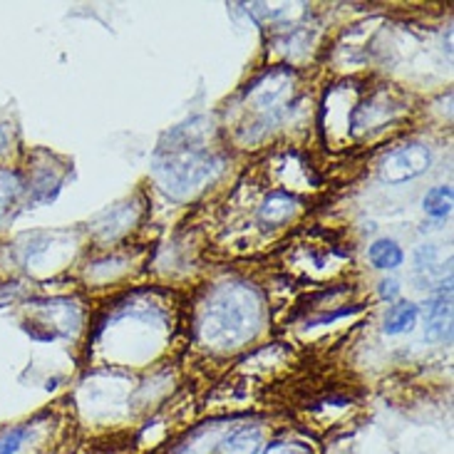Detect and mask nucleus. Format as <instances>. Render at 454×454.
<instances>
[{
	"label": "nucleus",
	"instance_id": "nucleus-5",
	"mask_svg": "<svg viewBox=\"0 0 454 454\" xmlns=\"http://www.w3.org/2000/svg\"><path fill=\"white\" fill-rule=\"evenodd\" d=\"M427 320V335L432 340H450L452 338V288L444 286L440 294L430 301V306L425 310Z\"/></svg>",
	"mask_w": 454,
	"mask_h": 454
},
{
	"label": "nucleus",
	"instance_id": "nucleus-7",
	"mask_svg": "<svg viewBox=\"0 0 454 454\" xmlns=\"http://www.w3.org/2000/svg\"><path fill=\"white\" fill-rule=\"evenodd\" d=\"M295 209H298V199L286 194V192H273L261 204L258 219L263 223H269V226H281V223H286L294 216Z\"/></svg>",
	"mask_w": 454,
	"mask_h": 454
},
{
	"label": "nucleus",
	"instance_id": "nucleus-10",
	"mask_svg": "<svg viewBox=\"0 0 454 454\" xmlns=\"http://www.w3.org/2000/svg\"><path fill=\"white\" fill-rule=\"evenodd\" d=\"M35 434V425L25 422V425H15L11 430L0 434V454H25L27 444Z\"/></svg>",
	"mask_w": 454,
	"mask_h": 454
},
{
	"label": "nucleus",
	"instance_id": "nucleus-2",
	"mask_svg": "<svg viewBox=\"0 0 454 454\" xmlns=\"http://www.w3.org/2000/svg\"><path fill=\"white\" fill-rule=\"evenodd\" d=\"M261 325V298L248 286H222L214 291L201 316V338L211 348L231 350L248 343Z\"/></svg>",
	"mask_w": 454,
	"mask_h": 454
},
{
	"label": "nucleus",
	"instance_id": "nucleus-15",
	"mask_svg": "<svg viewBox=\"0 0 454 454\" xmlns=\"http://www.w3.org/2000/svg\"><path fill=\"white\" fill-rule=\"evenodd\" d=\"M397 294H400V286H397V281H382L380 283V295H382V298H387V301H395V298H397Z\"/></svg>",
	"mask_w": 454,
	"mask_h": 454
},
{
	"label": "nucleus",
	"instance_id": "nucleus-11",
	"mask_svg": "<svg viewBox=\"0 0 454 454\" xmlns=\"http://www.w3.org/2000/svg\"><path fill=\"white\" fill-rule=\"evenodd\" d=\"M403 258H405V254L393 239H380L370 246V261L375 269H397L403 263Z\"/></svg>",
	"mask_w": 454,
	"mask_h": 454
},
{
	"label": "nucleus",
	"instance_id": "nucleus-6",
	"mask_svg": "<svg viewBox=\"0 0 454 454\" xmlns=\"http://www.w3.org/2000/svg\"><path fill=\"white\" fill-rule=\"evenodd\" d=\"M415 278H418L419 288L450 286V269L442 266L440 251L434 246H419L415 251Z\"/></svg>",
	"mask_w": 454,
	"mask_h": 454
},
{
	"label": "nucleus",
	"instance_id": "nucleus-3",
	"mask_svg": "<svg viewBox=\"0 0 454 454\" xmlns=\"http://www.w3.org/2000/svg\"><path fill=\"white\" fill-rule=\"evenodd\" d=\"M432 164V152L419 142L405 145V147L393 149L380 164L382 182L387 184H403L419 174H425Z\"/></svg>",
	"mask_w": 454,
	"mask_h": 454
},
{
	"label": "nucleus",
	"instance_id": "nucleus-8",
	"mask_svg": "<svg viewBox=\"0 0 454 454\" xmlns=\"http://www.w3.org/2000/svg\"><path fill=\"white\" fill-rule=\"evenodd\" d=\"M219 454H263V434L258 427H239L223 437Z\"/></svg>",
	"mask_w": 454,
	"mask_h": 454
},
{
	"label": "nucleus",
	"instance_id": "nucleus-12",
	"mask_svg": "<svg viewBox=\"0 0 454 454\" xmlns=\"http://www.w3.org/2000/svg\"><path fill=\"white\" fill-rule=\"evenodd\" d=\"M418 323V306L412 303H400L390 308L387 318H385V333L387 335H400V333L412 331Z\"/></svg>",
	"mask_w": 454,
	"mask_h": 454
},
{
	"label": "nucleus",
	"instance_id": "nucleus-4",
	"mask_svg": "<svg viewBox=\"0 0 454 454\" xmlns=\"http://www.w3.org/2000/svg\"><path fill=\"white\" fill-rule=\"evenodd\" d=\"M291 95V73L288 70H273L266 73L256 85H251V90L246 92V98L251 99V105L258 112L266 114H276L281 110V105L286 98Z\"/></svg>",
	"mask_w": 454,
	"mask_h": 454
},
{
	"label": "nucleus",
	"instance_id": "nucleus-1",
	"mask_svg": "<svg viewBox=\"0 0 454 454\" xmlns=\"http://www.w3.org/2000/svg\"><path fill=\"white\" fill-rule=\"evenodd\" d=\"M209 132L207 120H192L174 129L169 145H161L157 152L154 169L172 197H189L222 172L223 161L209 147Z\"/></svg>",
	"mask_w": 454,
	"mask_h": 454
},
{
	"label": "nucleus",
	"instance_id": "nucleus-16",
	"mask_svg": "<svg viewBox=\"0 0 454 454\" xmlns=\"http://www.w3.org/2000/svg\"><path fill=\"white\" fill-rule=\"evenodd\" d=\"M5 142H8V139H5V135H3V129H0V152L5 149Z\"/></svg>",
	"mask_w": 454,
	"mask_h": 454
},
{
	"label": "nucleus",
	"instance_id": "nucleus-9",
	"mask_svg": "<svg viewBox=\"0 0 454 454\" xmlns=\"http://www.w3.org/2000/svg\"><path fill=\"white\" fill-rule=\"evenodd\" d=\"M25 192L23 179L11 169H0V222L8 219V214L15 209Z\"/></svg>",
	"mask_w": 454,
	"mask_h": 454
},
{
	"label": "nucleus",
	"instance_id": "nucleus-14",
	"mask_svg": "<svg viewBox=\"0 0 454 454\" xmlns=\"http://www.w3.org/2000/svg\"><path fill=\"white\" fill-rule=\"evenodd\" d=\"M263 454H310L303 447V444H298V442H276V444H270L269 450Z\"/></svg>",
	"mask_w": 454,
	"mask_h": 454
},
{
	"label": "nucleus",
	"instance_id": "nucleus-13",
	"mask_svg": "<svg viewBox=\"0 0 454 454\" xmlns=\"http://www.w3.org/2000/svg\"><path fill=\"white\" fill-rule=\"evenodd\" d=\"M425 211L434 216V219H442L452 211V189L450 186H434L425 194Z\"/></svg>",
	"mask_w": 454,
	"mask_h": 454
}]
</instances>
